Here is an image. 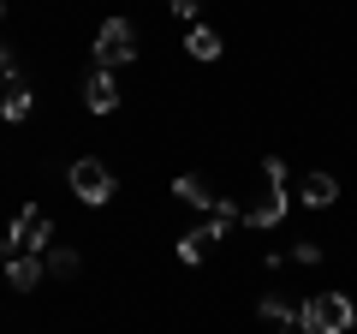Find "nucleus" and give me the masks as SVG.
<instances>
[{"instance_id": "nucleus-1", "label": "nucleus", "mask_w": 357, "mask_h": 334, "mask_svg": "<svg viewBox=\"0 0 357 334\" xmlns=\"http://www.w3.org/2000/svg\"><path fill=\"white\" fill-rule=\"evenodd\" d=\"M244 221H250V227H280L286 221V161L280 155L262 161V191L244 203Z\"/></svg>"}, {"instance_id": "nucleus-2", "label": "nucleus", "mask_w": 357, "mask_h": 334, "mask_svg": "<svg viewBox=\"0 0 357 334\" xmlns=\"http://www.w3.org/2000/svg\"><path fill=\"white\" fill-rule=\"evenodd\" d=\"M351 322H357V305L345 293H316L298 310V328L304 334H351Z\"/></svg>"}, {"instance_id": "nucleus-3", "label": "nucleus", "mask_w": 357, "mask_h": 334, "mask_svg": "<svg viewBox=\"0 0 357 334\" xmlns=\"http://www.w3.org/2000/svg\"><path fill=\"white\" fill-rule=\"evenodd\" d=\"M66 185L77 191V203L102 209L107 197H114V173H107V161H96V155H77L72 167H66Z\"/></svg>"}, {"instance_id": "nucleus-4", "label": "nucleus", "mask_w": 357, "mask_h": 334, "mask_svg": "<svg viewBox=\"0 0 357 334\" xmlns=\"http://www.w3.org/2000/svg\"><path fill=\"white\" fill-rule=\"evenodd\" d=\"M131 60H137V30H131L126 18H107V24L96 30V66L114 72V66H131Z\"/></svg>"}, {"instance_id": "nucleus-5", "label": "nucleus", "mask_w": 357, "mask_h": 334, "mask_svg": "<svg viewBox=\"0 0 357 334\" xmlns=\"http://www.w3.org/2000/svg\"><path fill=\"white\" fill-rule=\"evenodd\" d=\"M6 239H13L18 251H30V257H36V251H48V245H54V227H48V215H42L36 203H24V209L13 215V233H6Z\"/></svg>"}, {"instance_id": "nucleus-6", "label": "nucleus", "mask_w": 357, "mask_h": 334, "mask_svg": "<svg viewBox=\"0 0 357 334\" xmlns=\"http://www.w3.org/2000/svg\"><path fill=\"white\" fill-rule=\"evenodd\" d=\"M84 102H89V114H114V108H119V84H114V72H102V66H96V72L84 78Z\"/></svg>"}, {"instance_id": "nucleus-7", "label": "nucleus", "mask_w": 357, "mask_h": 334, "mask_svg": "<svg viewBox=\"0 0 357 334\" xmlns=\"http://www.w3.org/2000/svg\"><path fill=\"white\" fill-rule=\"evenodd\" d=\"M333 197H340V180L333 173H304L298 180V203L304 209H333Z\"/></svg>"}, {"instance_id": "nucleus-8", "label": "nucleus", "mask_w": 357, "mask_h": 334, "mask_svg": "<svg viewBox=\"0 0 357 334\" xmlns=\"http://www.w3.org/2000/svg\"><path fill=\"white\" fill-rule=\"evenodd\" d=\"M173 197H178V203H191V209H208V215H215V203H220L197 173H178V180H173Z\"/></svg>"}, {"instance_id": "nucleus-9", "label": "nucleus", "mask_w": 357, "mask_h": 334, "mask_svg": "<svg viewBox=\"0 0 357 334\" xmlns=\"http://www.w3.org/2000/svg\"><path fill=\"white\" fill-rule=\"evenodd\" d=\"M42 275H48V263H42V257H30V251H18V257L6 263V281H13L18 293H30V286H36Z\"/></svg>"}, {"instance_id": "nucleus-10", "label": "nucleus", "mask_w": 357, "mask_h": 334, "mask_svg": "<svg viewBox=\"0 0 357 334\" xmlns=\"http://www.w3.org/2000/svg\"><path fill=\"white\" fill-rule=\"evenodd\" d=\"M185 54L191 60H220V30H208V24H191V36H185Z\"/></svg>"}, {"instance_id": "nucleus-11", "label": "nucleus", "mask_w": 357, "mask_h": 334, "mask_svg": "<svg viewBox=\"0 0 357 334\" xmlns=\"http://www.w3.org/2000/svg\"><path fill=\"white\" fill-rule=\"evenodd\" d=\"M30 108H36V96H30V84H13V90L0 96V119H30Z\"/></svg>"}, {"instance_id": "nucleus-12", "label": "nucleus", "mask_w": 357, "mask_h": 334, "mask_svg": "<svg viewBox=\"0 0 357 334\" xmlns=\"http://www.w3.org/2000/svg\"><path fill=\"white\" fill-rule=\"evenodd\" d=\"M42 263H48V275H77V269H84V257H77V251H66V245H48V251H42Z\"/></svg>"}, {"instance_id": "nucleus-13", "label": "nucleus", "mask_w": 357, "mask_h": 334, "mask_svg": "<svg viewBox=\"0 0 357 334\" xmlns=\"http://www.w3.org/2000/svg\"><path fill=\"white\" fill-rule=\"evenodd\" d=\"M256 310H262V322H280V328H298V310L286 305L280 293H268V298H262V305H256Z\"/></svg>"}, {"instance_id": "nucleus-14", "label": "nucleus", "mask_w": 357, "mask_h": 334, "mask_svg": "<svg viewBox=\"0 0 357 334\" xmlns=\"http://www.w3.org/2000/svg\"><path fill=\"white\" fill-rule=\"evenodd\" d=\"M208 245H215V239H208L203 227H197V233H185V239H178V263H203V251H208Z\"/></svg>"}, {"instance_id": "nucleus-15", "label": "nucleus", "mask_w": 357, "mask_h": 334, "mask_svg": "<svg viewBox=\"0 0 357 334\" xmlns=\"http://www.w3.org/2000/svg\"><path fill=\"white\" fill-rule=\"evenodd\" d=\"M292 257H298V263H304V269H316V263H321V245H298Z\"/></svg>"}, {"instance_id": "nucleus-16", "label": "nucleus", "mask_w": 357, "mask_h": 334, "mask_svg": "<svg viewBox=\"0 0 357 334\" xmlns=\"http://www.w3.org/2000/svg\"><path fill=\"white\" fill-rule=\"evenodd\" d=\"M167 6H173L178 18H197V13H203V0H167Z\"/></svg>"}, {"instance_id": "nucleus-17", "label": "nucleus", "mask_w": 357, "mask_h": 334, "mask_svg": "<svg viewBox=\"0 0 357 334\" xmlns=\"http://www.w3.org/2000/svg\"><path fill=\"white\" fill-rule=\"evenodd\" d=\"M0 78H13V84H18V66H13V48H6V42H0Z\"/></svg>"}, {"instance_id": "nucleus-18", "label": "nucleus", "mask_w": 357, "mask_h": 334, "mask_svg": "<svg viewBox=\"0 0 357 334\" xmlns=\"http://www.w3.org/2000/svg\"><path fill=\"white\" fill-rule=\"evenodd\" d=\"M13 257H18V245H13V239H0V269H6Z\"/></svg>"}, {"instance_id": "nucleus-19", "label": "nucleus", "mask_w": 357, "mask_h": 334, "mask_svg": "<svg viewBox=\"0 0 357 334\" xmlns=\"http://www.w3.org/2000/svg\"><path fill=\"white\" fill-rule=\"evenodd\" d=\"M0 13H6V6H0Z\"/></svg>"}]
</instances>
